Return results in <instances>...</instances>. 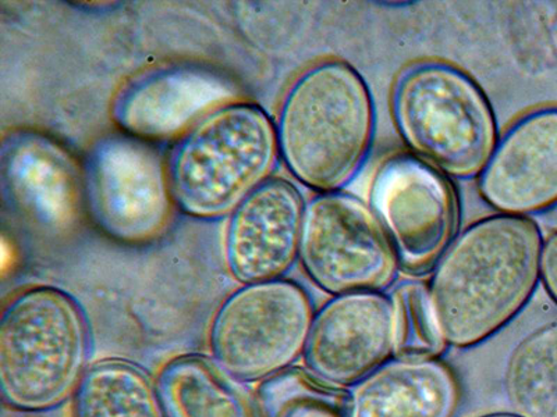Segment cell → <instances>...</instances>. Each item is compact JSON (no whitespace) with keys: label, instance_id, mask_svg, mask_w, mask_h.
<instances>
[{"label":"cell","instance_id":"6da1fadb","mask_svg":"<svg viewBox=\"0 0 557 417\" xmlns=\"http://www.w3.org/2000/svg\"><path fill=\"white\" fill-rule=\"evenodd\" d=\"M544 240L534 218L502 213L462 228L426 282L447 345H480L525 309L541 285Z\"/></svg>","mask_w":557,"mask_h":417},{"label":"cell","instance_id":"7a4b0ae2","mask_svg":"<svg viewBox=\"0 0 557 417\" xmlns=\"http://www.w3.org/2000/svg\"><path fill=\"white\" fill-rule=\"evenodd\" d=\"M276 131L281 157L297 181L318 193L345 191L374 146V96L355 66L326 59L288 88Z\"/></svg>","mask_w":557,"mask_h":417},{"label":"cell","instance_id":"3957f363","mask_svg":"<svg viewBox=\"0 0 557 417\" xmlns=\"http://www.w3.org/2000/svg\"><path fill=\"white\" fill-rule=\"evenodd\" d=\"M391 109L412 155L451 180L479 178L499 142L490 98L450 62L426 59L403 70L393 84Z\"/></svg>","mask_w":557,"mask_h":417},{"label":"cell","instance_id":"277c9868","mask_svg":"<svg viewBox=\"0 0 557 417\" xmlns=\"http://www.w3.org/2000/svg\"><path fill=\"white\" fill-rule=\"evenodd\" d=\"M86 315L61 288H27L0 316V391L10 408H59L77 390L88 369Z\"/></svg>","mask_w":557,"mask_h":417},{"label":"cell","instance_id":"5b68a950","mask_svg":"<svg viewBox=\"0 0 557 417\" xmlns=\"http://www.w3.org/2000/svg\"><path fill=\"white\" fill-rule=\"evenodd\" d=\"M278 156L270 114L258 104L227 103L174 147L166 167L172 200L191 217L226 215L270 180Z\"/></svg>","mask_w":557,"mask_h":417},{"label":"cell","instance_id":"8992f818","mask_svg":"<svg viewBox=\"0 0 557 417\" xmlns=\"http://www.w3.org/2000/svg\"><path fill=\"white\" fill-rule=\"evenodd\" d=\"M313 316L311 296L296 281L243 286L213 316L211 356L236 379L261 382L305 355Z\"/></svg>","mask_w":557,"mask_h":417},{"label":"cell","instance_id":"52a82bcc","mask_svg":"<svg viewBox=\"0 0 557 417\" xmlns=\"http://www.w3.org/2000/svg\"><path fill=\"white\" fill-rule=\"evenodd\" d=\"M298 260L326 294L386 292L400 263L380 218L346 191L318 193L306 203Z\"/></svg>","mask_w":557,"mask_h":417},{"label":"cell","instance_id":"ba28073f","mask_svg":"<svg viewBox=\"0 0 557 417\" xmlns=\"http://www.w3.org/2000/svg\"><path fill=\"white\" fill-rule=\"evenodd\" d=\"M370 206L395 248L401 271L428 275L460 232L461 202L450 177L412 153L383 161Z\"/></svg>","mask_w":557,"mask_h":417},{"label":"cell","instance_id":"9c48e42d","mask_svg":"<svg viewBox=\"0 0 557 417\" xmlns=\"http://www.w3.org/2000/svg\"><path fill=\"white\" fill-rule=\"evenodd\" d=\"M86 191L94 220L119 241L152 240L171 215L168 168L143 139H101L88 155Z\"/></svg>","mask_w":557,"mask_h":417},{"label":"cell","instance_id":"30bf717a","mask_svg":"<svg viewBox=\"0 0 557 417\" xmlns=\"http://www.w3.org/2000/svg\"><path fill=\"white\" fill-rule=\"evenodd\" d=\"M395 357V302L380 291L333 296L313 316L305 350L311 374L350 389Z\"/></svg>","mask_w":557,"mask_h":417},{"label":"cell","instance_id":"8fae6325","mask_svg":"<svg viewBox=\"0 0 557 417\" xmlns=\"http://www.w3.org/2000/svg\"><path fill=\"white\" fill-rule=\"evenodd\" d=\"M479 192L502 215L532 218L557 206V104L507 128L479 177Z\"/></svg>","mask_w":557,"mask_h":417},{"label":"cell","instance_id":"7c38bea8","mask_svg":"<svg viewBox=\"0 0 557 417\" xmlns=\"http://www.w3.org/2000/svg\"><path fill=\"white\" fill-rule=\"evenodd\" d=\"M306 202L295 184L271 177L232 212L225 260L243 286L278 280L295 266Z\"/></svg>","mask_w":557,"mask_h":417},{"label":"cell","instance_id":"4fadbf2b","mask_svg":"<svg viewBox=\"0 0 557 417\" xmlns=\"http://www.w3.org/2000/svg\"><path fill=\"white\" fill-rule=\"evenodd\" d=\"M232 79L212 68L184 64L144 74L113 102V121L127 136H176L235 98Z\"/></svg>","mask_w":557,"mask_h":417},{"label":"cell","instance_id":"5bb4252c","mask_svg":"<svg viewBox=\"0 0 557 417\" xmlns=\"http://www.w3.org/2000/svg\"><path fill=\"white\" fill-rule=\"evenodd\" d=\"M347 417H457L459 375L442 357H392L348 389Z\"/></svg>","mask_w":557,"mask_h":417},{"label":"cell","instance_id":"9a60e30c","mask_svg":"<svg viewBox=\"0 0 557 417\" xmlns=\"http://www.w3.org/2000/svg\"><path fill=\"white\" fill-rule=\"evenodd\" d=\"M4 188L24 215L39 226L63 230L79 211V178L64 149L38 134L8 139L2 152Z\"/></svg>","mask_w":557,"mask_h":417},{"label":"cell","instance_id":"2e32d148","mask_svg":"<svg viewBox=\"0 0 557 417\" xmlns=\"http://www.w3.org/2000/svg\"><path fill=\"white\" fill-rule=\"evenodd\" d=\"M156 384L165 417H261L256 394L212 356L173 357Z\"/></svg>","mask_w":557,"mask_h":417},{"label":"cell","instance_id":"e0dca14e","mask_svg":"<svg viewBox=\"0 0 557 417\" xmlns=\"http://www.w3.org/2000/svg\"><path fill=\"white\" fill-rule=\"evenodd\" d=\"M72 417H165L156 380L123 359L89 365L72 396Z\"/></svg>","mask_w":557,"mask_h":417},{"label":"cell","instance_id":"ac0fdd59","mask_svg":"<svg viewBox=\"0 0 557 417\" xmlns=\"http://www.w3.org/2000/svg\"><path fill=\"white\" fill-rule=\"evenodd\" d=\"M507 396L527 417H557V323L516 348L506 371Z\"/></svg>","mask_w":557,"mask_h":417},{"label":"cell","instance_id":"d6986e66","mask_svg":"<svg viewBox=\"0 0 557 417\" xmlns=\"http://www.w3.org/2000/svg\"><path fill=\"white\" fill-rule=\"evenodd\" d=\"M256 396L261 417H347L350 392L292 366L262 380Z\"/></svg>","mask_w":557,"mask_h":417},{"label":"cell","instance_id":"ffe728a7","mask_svg":"<svg viewBox=\"0 0 557 417\" xmlns=\"http://www.w3.org/2000/svg\"><path fill=\"white\" fill-rule=\"evenodd\" d=\"M395 302V356L442 357L447 342L437 326L424 282H406L392 292Z\"/></svg>","mask_w":557,"mask_h":417},{"label":"cell","instance_id":"44dd1931","mask_svg":"<svg viewBox=\"0 0 557 417\" xmlns=\"http://www.w3.org/2000/svg\"><path fill=\"white\" fill-rule=\"evenodd\" d=\"M541 285L557 305V230L550 232L542 245Z\"/></svg>","mask_w":557,"mask_h":417},{"label":"cell","instance_id":"7402d4cb","mask_svg":"<svg viewBox=\"0 0 557 417\" xmlns=\"http://www.w3.org/2000/svg\"><path fill=\"white\" fill-rule=\"evenodd\" d=\"M479 417H527L519 412H495V414L482 415Z\"/></svg>","mask_w":557,"mask_h":417}]
</instances>
